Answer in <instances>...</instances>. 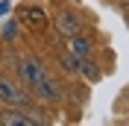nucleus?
Here are the masks:
<instances>
[{
  "label": "nucleus",
  "instance_id": "obj_1",
  "mask_svg": "<svg viewBox=\"0 0 129 126\" xmlns=\"http://www.w3.org/2000/svg\"><path fill=\"white\" fill-rule=\"evenodd\" d=\"M0 103H6V106H12V109H24L26 103H29V97H26L24 88H18L9 76L0 73Z\"/></svg>",
  "mask_w": 129,
  "mask_h": 126
},
{
  "label": "nucleus",
  "instance_id": "obj_2",
  "mask_svg": "<svg viewBox=\"0 0 129 126\" xmlns=\"http://www.w3.org/2000/svg\"><path fill=\"white\" fill-rule=\"evenodd\" d=\"M18 76H21V82H24V85L32 91L41 79L47 76V71H44V65H41L38 59H24V62L18 65Z\"/></svg>",
  "mask_w": 129,
  "mask_h": 126
},
{
  "label": "nucleus",
  "instance_id": "obj_3",
  "mask_svg": "<svg viewBox=\"0 0 129 126\" xmlns=\"http://www.w3.org/2000/svg\"><path fill=\"white\" fill-rule=\"evenodd\" d=\"M0 126H41V120L38 117H29L26 111L9 106V109L0 111Z\"/></svg>",
  "mask_w": 129,
  "mask_h": 126
},
{
  "label": "nucleus",
  "instance_id": "obj_4",
  "mask_svg": "<svg viewBox=\"0 0 129 126\" xmlns=\"http://www.w3.org/2000/svg\"><path fill=\"white\" fill-rule=\"evenodd\" d=\"M32 91H35V97L44 100V103H59V100H62V91H59V85H56L50 76H44L38 85L32 88Z\"/></svg>",
  "mask_w": 129,
  "mask_h": 126
},
{
  "label": "nucleus",
  "instance_id": "obj_5",
  "mask_svg": "<svg viewBox=\"0 0 129 126\" xmlns=\"http://www.w3.org/2000/svg\"><path fill=\"white\" fill-rule=\"evenodd\" d=\"M56 29H59L62 38H71V35H76L82 26H79V18L73 15V12H62V15L56 18Z\"/></svg>",
  "mask_w": 129,
  "mask_h": 126
},
{
  "label": "nucleus",
  "instance_id": "obj_6",
  "mask_svg": "<svg viewBox=\"0 0 129 126\" xmlns=\"http://www.w3.org/2000/svg\"><path fill=\"white\" fill-rule=\"evenodd\" d=\"M68 53L76 56V59H88L91 56V38H85L82 32L71 35V38H68Z\"/></svg>",
  "mask_w": 129,
  "mask_h": 126
},
{
  "label": "nucleus",
  "instance_id": "obj_7",
  "mask_svg": "<svg viewBox=\"0 0 129 126\" xmlns=\"http://www.w3.org/2000/svg\"><path fill=\"white\" fill-rule=\"evenodd\" d=\"M79 73H85L88 82H100V68H97L91 59H82V62H79Z\"/></svg>",
  "mask_w": 129,
  "mask_h": 126
},
{
  "label": "nucleus",
  "instance_id": "obj_8",
  "mask_svg": "<svg viewBox=\"0 0 129 126\" xmlns=\"http://www.w3.org/2000/svg\"><path fill=\"white\" fill-rule=\"evenodd\" d=\"M21 18H24V21H29V24H35V26H44V24H47V15H44L41 9H26Z\"/></svg>",
  "mask_w": 129,
  "mask_h": 126
},
{
  "label": "nucleus",
  "instance_id": "obj_9",
  "mask_svg": "<svg viewBox=\"0 0 129 126\" xmlns=\"http://www.w3.org/2000/svg\"><path fill=\"white\" fill-rule=\"evenodd\" d=\"M79 62H82V59H76V56H71L68 50H64V56H62V68H64V71L76 73V71H79Z\"/></svg>",
  "mask_w": 129,
  "mask_h": 126
},
{
  "label": "nucleus",
  "instance_id": "obj_10",
  "mask_svg": "<svg viewBox=\"0 0 129 126\" xmlns=\"http://www.w3.org/2000/svg\"><path fill=\"white\" fill-rule=\"evenodd\" d=\"M15 35H18V24H15V21H9V24H6V41H12Z\"/></svg>",
  "mask_w": 129,
  "mask_h": 126
},
{
  "label": "nucleus",
  "instance_id": "obj_11",
  "mask_svg": "<svg viewBox=\"0 0 129 126\" xmlns=\"http://www.w3.org/2000/svg\"><path fill=\"white\" fill-rule=\"evenodd\" d=\"M9 12H12V3H9V0H0V18L9 15Z\"/></svg>",
  "mask_w": 129,
  "mask_h": 126
}]
</instances>
